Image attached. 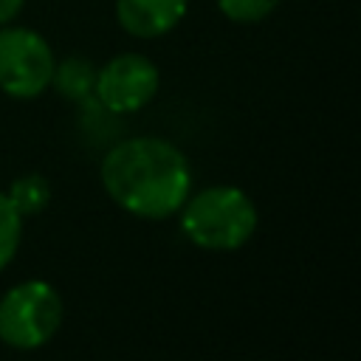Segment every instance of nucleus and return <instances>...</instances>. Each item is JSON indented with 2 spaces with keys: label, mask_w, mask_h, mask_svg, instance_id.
Wrapping results in <instances>:
<instances>
[{
  "label": "nucleus",
  "mask_w": 361,
  "mask_h": 361,
  "mask_svg": "<svg viewBox=\"0 0 361 361\" xmlns=\"http://www.w3.org/2000/svg\"><path fill=\"white\" fill-rule=\"evenodd\" d=\"M102 186L124 212L144 220H164L189 197L192 169L172 141L135 135L107 149L102 161Z\"/></svg>",
  "instance_id": "nucleus-1"
},
{
  "label": "nucleus",
  "mask_w": 361,
  "mask_h": 361,
  "mask_svg": "<svg viewBox=\"0 0 361 361\" xmlns=\"http://www.w3.org/2000/svg\"><path fill=\"white\" fill-rule=\"evenodd\" d=\"M180 231L203 251H237L243 248L259 223L254 200L237 186H206L183 200Z\"/></svg>",
  "instance_id": "nucleus-2"
},
{
  "label": "nucleus",
  "mask_w": 361,
  "mask_h": 361,
  "mask_svg": "<svg viewBox=\"0 0 361 361\" xmlns=\"http://www.w3.org/2000/svg\"><path fill=\"white\" fill-rule=\"evenodd\" d=\"M65 305L45 279H25L0 299V341L14 350H37L62 327Z\"/></svg>",
  "instance_id": "nucleus-3"
},
{
  "label": "nucleus",
  "mask_w": 361,
  "mask_h": 361,
  "mask_svg": "<svg viewBox=\"0 0 361 361\" xmlns=\"http://www.w3.org/2000/svg\"><path fill=\"white\" fill-rule=\"evenodd\" d=\"M54 51L34 28L0 31V90L14 99H34L51 85Z\"/></svg>",
  "instance_id": "nucleus-4"
},
{
  "label": "nucleus",
  "mask_w": 361,
  "mask_h": 361,
  "mask_svg": "<svg viewBox=\"0 0 361 361\" xmlns=\"http://www.w3.org/2000/svg\"><path fill=\"white\" fill-rule=\"evenodd\" d=\"M158 68L141 54H118L96 71L93 96L107 113H135L158 93Z\"/></svg>",
  "instance_id": "nucleus-5"
},
{
  "label": "nucleus",
  "mask_w": 361,
  "mask_h": 361,
  "mask_svg": "<svg viewBox=\"0 0 361 361\" xmlns=\"http://www.w3.org/2000/svg\"><path fill=\"white\" fill-rule=\"evenodd\" d=\"M186 3L189 0H116V20L127 34L155 39L180 23Z\"/></svg>",
  "instance_id": "nucleus-6"
},
{
  "label": "nucleus",
  "mask_w": 361,
  "mask_h": 361,
  "mask_svg": "<svg viewBox=\"0 0 361 361\" xmlns=\"http://www.w3.org/2000/svg\"><path fill=\"white\" fill-rule=\"evenodd\" d=\"M51 85L59 90V96L71 102H90L96 85V68L85 56H68L62 62H54Z\"/></svg>",
  "instance_id": "nucleus-7"
},
{
  "label": "nucleus",
  "mask_w": 361,
  "mask_h": 361,
  "mask_svg": "<svg viewBox=\"0 0 361 361\" xmlns=\"http://www.w3.org/2000/svg\"><path fill=\"white\" fill-rule=\"evenodd\" d=\"M8 200L14 203V209L25 217V214H37L48 206L51 200V186L42 175H23L8 186Z\"/></svg>",
  "instance_id": "nucleus-8"
},
{
  "label": "nucleus",
  "mask_w": 361,
  "mask_h": 361,
  "mask_svg": "<svg viewBox=\"0 0 361 361\" xmlns=\"http://www.w3.org/2000/svg\"><path fill=\"white\" fill-rule=\"evenodd\" d=\"M23 237V214L14 209L6 192H0V271L14 259Z\"/></svg>",
  "instance_id": "nucleus-9"
},
{
  "label": "nucleus",
  "mask_w": 361,
  "mask_h": 361,
  "mask_svg": "<svg viewBox=\"0 0 361 361\" xmlns=\"http://www.w3.org/2000/svg\"><path fill=\"white\" fill-rule=\"evenodd\" d=\"M282 0H217V8L234 23H259Z\"/></svg>",
  "instance_id": "nucleus-10"
},
{
  "label": "nucleus",
  "mask_w": 361,
  "mask_h": 361,
  "mask_svg": "<svg viewBox=\"0 0 361 361\" xmlns=\"http://www.w3.org/2000/svg\"><path fill=\"white\" fill-rule=\"evenodd\" d=\"M23 3H25V0H0V25L11 23V20L23 11Z\"/></svg>",
  "instance_id": "nucleus-11"
}]
</instances>
